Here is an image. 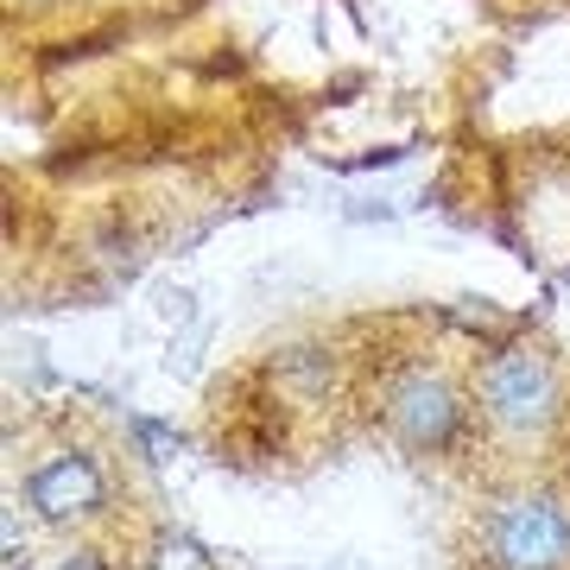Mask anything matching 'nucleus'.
<instances>
[{"label": "nucleus", "instance_id": "nucleus-5", "mask_svg": "<svg viewBox=\"0 0 570 570\" xmlns=\"http://www.w3.org/2000/svg\"><path fill=\"white\" fill-rule=\"evenodd\" d=\"M153 570H209V564L190 539H159V546H153Z\"/></svg>", "mask_w": 570, "mask_h": 570}, {"label": "nucleus", "instance_id": "nucleus-1", "mask_svg": "<svg viewBox=\"0 0 570 570\" xmlns=\"http://www.w3.org/2000/svg\"><path fill=\"white\" fill-rule=\"evenodd\" d=\"M489 570H570V513L546 494H520L482 520Z\"/></svg>", "mask_w": 570, "mask_h": 570}, {"label": "nucleus", "instance_id": "nucleus-4", "mask_svg": "<svg viewBox=\"0 0 570 570\" xmlns=\"http://www.w3.org/2000/svg\"><path fill=\"white\" fill-rule=\"evenodd\" d=\"M26 501H32V513L51 520V527H77V520H89V513L108 501V482H102V469H96V456L58 450V456H45V463L26 475Z\"/></svg>", "mask_w": 570, "mask_h": 570}, {"label": "nucleus", "instance_id": "nucleus-2", "mask_svg": "<svg viewBox=\"0 0 570 570\" xmlns=\"http://www.w3.org/2000/svg\"><path fill=\"white\" fill-rule=\"evenodd\" d=\"M482 412H489V425L513 431V438L551 431V419H558V374H551V362L532 343L501 348L482 367Z\"/></svg>", "mask_w": 570, "mask_h": 570}, {"label": "nucleus", "instance_id": "nucleus-3", "mask_svg": "<svg viewBox=\"0 0 570 570\" xmlns=\"http://www.w3.org/2000/svg\"><path fill=\"white\" fill-rule=\"evenodd\" d=\"M387 425L393 438L406 450H444L450 438H456V425H463V400H456V387H450L444 374H431V367H412V374H400L387 393Z\"/></svg>", "mask_w": 570, "mask_h": 570}]
</instances>
